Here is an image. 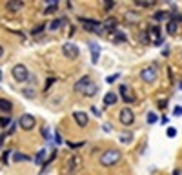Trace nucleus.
<instances>
[{"mask_svg": "<svg viewBox=\"0 0 182 175\" xmlns=\"http://www.w3.org/2000/svg\"><path fill=\"white\" fill-rule=\"evenodd\" d=\"M75 91L80 93V95H86V97H91V95H95V93L98 91V86L91 80V77L86 75V77H82L80 80H76Z\"/></svg>", "mask_w": 182, "mask_h": 175, "instance_id": "f257e3e1", "label": "nucleus"}, {"mask_svg": "<svg viewBox=\"0 0 182 175\" xmlns=\"http://www.w3.org/2000/svg\"><path fill=\"white\" fill-rule=\"evenodd\" d=\"M120 159H122V152L120 150H115V148H109V150H106L104 153L100 155L98 162H100V166H104V168H111V166L118 164Z\"/></svg>", "mask_w": 182, "mask_h": 175, "instance_id": "f03ea898", "label": "nucleus"}, {"mask_svg": "<svg viewBox=\"0 0 182 175\" xmlns=\"http://www.w3.org/2000/svg\"><path fill=\"white\" fill-rule=\"evenodd\" d=\"M80 168H82V157H80V155H71V157L66 161L64 172H66V175H75Z\"/></svg>", "mask_w": 182, "mask_h": 175, "instance_id": "7ed1b4c3", "label": "nucleus"}, {"mask_svg": "<svg viewBox=\"0 0 182 175\" xmlns=\"http://www.w3.org/2000/svg\"><path fill=\"white\" fill-rule=\"evenodd\" d=\"M11 75H13V79H15L18 84L27 82V79H29V71H27V68H26L24 64L13 66V68H11Z\"/></svg>", "mask_w": 182, "mask_h": 175, "instance_id": "20e7f679", "label": "nucleus"}, {"mask_svg": "<svg viewBox=\"0 0 182 175\" xmlns=\"http://www.w3.org/2000/svg\"><path fill=\"white\" fill-rule=\"evenodd\" d=\"M157 77H159V71H157V66H155V64L146 66V68L140 71V79H142V82H146V84H153L157 80Z\"/></svg>", "mask_w": 182, "mask_h": 175, "instance_id": "39448f33", "label": "nucleus"}, {"mask_svg": "<svg viewBox=\"0 0 182 175\" xmlns=\"http://www.w3.org/2000/svg\"><path fill=\"white\" fill-rule=\"evenodd\" d=\"M118 121H120L122 126H126V128L133 126V122H135V113H133V110H131V108H122L120 113H118Z\"/></svg>", "mask_w": 182, "mask_h": 175, "instance_id": "423d86ee", "label": "nucleus"}, {"mask_svg": "<svg viewBox=\"0 0 182 175\" xmlns=\"http://www.w3.org/2000/svg\"><path fill=\"white\" fill-rule=\"evenodd\" d=\"M62 55L66 59H69V60H75L76 57L80 55V49L73 42H66V44H62Z\"/></svg>", "mask_w": 182, "mask_h": 175, "instance_id": "0eeeda50", "label": "nucleus"}, {"mask_svg": "<svg viewBox=\"0 0 182 175\" xmlns=\"http://www.w3.org/2000/svg\"><path fill=\"white\" fill-rule=\"evenodd\" d=\"M80 20V24L86 28L87 31H91V33H96V35H102L104 33V26L100 24V22H95V20H89V18H78Z\"/></svg>", "mask_w": 182, "mask_h": 175, "instance_id": "6e6552de", "label": "nucleus"}, {"mask_svg": "<svg viewBox=\"0 0 182 175\" xmlns=\"http://www.w3.org/2000/svg\"><path fill=\"white\" fill-rule=\"evenodd\" d=\"M18 126H20L24 131H31L33 128L37 126V119L29 113H24L20 119H18Z\"/></svg>", "mask_w": 182, "mask_h": 175, "instance_id": "1a4fd4ad", "label": "nucleus"}, {"mask_svg": "<svg viewBox=\"0 0 182 175\" xmlns=\"http://www.w3.org/2000/svg\"><path fill=\"white\" fill-rule=\"evenodd\" d=\"M73 119H75V122L80 126V128H86L87 122H89V117H87V113H84V111H75L73 113Z\"/></svg>", "mask_w": 182, "mask_h": 175, "instance_id": "9d476101", "label": "nucleus"}, {"mask_svg": "<svg viewBox=\"0 0 182 175\" xmlns=\"http://www.w3.org/2000/svg\"><path fill=\"white\" fill-rule=\"evenodd\" d=\"M22 8H24V2L22 0H9V2H6V9L11 11V13H17Z\"/></svg>", "mask_w": 182, "mask_h": 175, "instance_id": "9b49d317", "label": "nucleus"}, {"mask_svg": "<svg viewBox=\"0 0 182 175\" xmlns=\"http://www.w3.org/2000/svg\"><path fill=\"white\" fill-rule=\"evenodd\" d=\"M120 97L124 99V102H126V104L135 102V97H131V95H129V88L126 86V84H122V86H120Z\"/></svg>", "mask_w": 182, "mask_h": 175, "instance_id": "f8f14e48", "label": "nucleus"}, {"mask_svg": "<svg viewBox=\"0 0 182 175\" xmlns=\"http://www.w3.org/2000/svg\"><path fill=\"white\" fill-rule=\"evenodd\" d=\"M66 26V18L62 17V18H57V20H53L49 26H47V29L49 31H57V29H60V28H64Z\"/></svg>", "mask_w": 182, "mask_h": 175, "instance_id": "ddd939ff", "label": "nucleus"}, {"mask_svg": "<svg viewBox=\"0 0 182 175\" xmlns=\"http://www.w3.org/2000/svg\"><path fill=\"white\" fill-rule=\"evenodd\" d=\"M150 37L151 39H153V42H155V44H160V28H159V26H153V28H150Z\"/></svg>", "mask_w": 182, "mask_h": 175, "instance_id": "4468645a", "label": "nucleus"}, {"mask_svg": "<svg viewBox=\"0 0 182 175\" xmlns=\"http://www.w3.org/2000/svg\"><path fill=\"white\" fill-rule=\"evenodd\" d=\"M11 110H13V104L7 99H0V111L7 115V113H11Z\"/></svg>", "mask_w": 182, "mask_h": 175, "instance_id": "2eb2a0df", "label": "nucleus"}, {"mask_svg": "<svg viewBox=\"0 0 182 175\" xmlns=\"http://www.w3.org/2000/svg\"><path fill=\"white\" fill-rule=\"evenodd\" d=\"M117 93H113V91H109L106 93V97H104V106H113V104L117 102Z\"/></svg>", "mask_w": 182, "mask_h": 175, "instance_id": "dca6fc26", "label": "nucleus"}, {"mask_svg": "<svg viewBox=\"0 0 182 175\" xmlns=\"http://www.w3.org/2000/svg\"><path fill=\"white\" fill-rule=\"evenodd\" d=\"M46 4H47V6H46V15H47V13H53L55 9H57V8H58V4H60V2H58V0H49V2H46Z\"/></svg>", "mask_w": 182, "mask_h": 175, "instance_id": "f3484780", "label": "nucleus"}, {"mask_svg": "<svg viewBox=\"0 0 182 175\" xmlns=\"http://www.w3.org/2000/svg\"><path fill=\"white\" fill-rule=\"evenodd\" d=\"M177 29H179V24H177L175 20H170V22H168V26H166L168 35H175V33H177Z\"/></svg>", "mask_w": 182, "mask_h": 175, "instance_id": "a211bd4d", "label": "nucleus"}, {"mask_svg": "<svg viewBox=\"0 0 182 175\" xmlns=\"http://www.w3.org/2000/svg\"><path fill=\"white\" fill-rule=\"evenodd\" d=\"M29 161V157L24 153H18V152H15L13 153V162H27Z\"/></svg>", "mask_w": 182, "mask_h": 175, "instance_id": "6ab92c4d", "label": "nucleus"}, {"mask_svg": "<svg viewBox=\"0 0 182 175\" xmlns=\"http://www.w3.org/2000/svg\"><path fill=\"white\" fill-rule=\"evenodd\" d=\"M118 141H120L122 144H129V142L133 141V133H131V131H126V133H122L118 137Z\"/></svg>", "mask_w": 182, "mask_h": 175, "instance_id": "aec40b11", "label": "nucleus"}, {"mask_svg": "<svg viewBox=\"0 0 182 175\" xmlns=\"http://www.w3.org/2000/svg\"><path fill=\"white\" fill-rule=\"evenodd\" d=\"M89 49H91V53H93V62L98 60V55H100V48H98V44H89Z\"/></svg>", "mask_w": 182, "mask_h": 175, "instance_id": "412c9836", "label": "nucleus"}, {"mask_svg": "<svg viewBox=\"0 0 182 175\" xmlns=\"http://www.w3.org/2000/svg\"><path fill=\"white\" fill-rule=\"evenodd\" d=\"M153 18H155L157 22H162V20L168 18V13H166V11H157V13L153 15Z\"/></svg>", "mask_w": 182, "mask_h": 175, "instance_id": "4be33fe9", "label": "nucleus"}, {"mask_svg": "<svg viewBox=\"0 0 182 175\" xmlns=\"http://www.w3.org/2000/svg\"><path fill=\"white\" fill-rule=\"evenodd\" d=\"M135 4L140 6V8H150V6L155 4V2H153V0H135Z\"/></svg>", "mask_w": 182, "mask_h": 175, "instance_id": "5701e85b", "label": "nucleus"}, {"mask_svg": "<svg viewBox=\"0 0 182 175\" xmlns=\"http://www.w3.org/2000/svg\"><path fill=\"white\" fill-rule=\"evenodd\" d=\"M44 157H46V150H40V152L37 153V157H35V164H42Z\"/></svg>", "mask_w": 182, "mask_h": 175, "instance_id": "b1692460", "label": "nucleus"}, {"mask_svg": "<svg viewBox=\"0 0 182 175\" xmlns=\"http://www.w3.org/2000/svg\"><path fill=\"white\" fill-rule=\"evenodd\" d=\"M11 124V119L7 115H4V117H0V128H7Z\"/></svg>", "mask_w": 182, "mask_h": 175, "instance_id": "393cba45", "label": "nucleus"}, {"mask_svg": "<svg viewBox=\"0 0 182 175\" xmlns=\"http://www.w3.org/2000/svg\"><path fill=\"white\" fill-rule=\"evenodd\" d=\"M44 29H46V24H38L37 28H33L31 29V35H40Z\"/></svg>", "mask_w": 182, "mask_h": 175, "instance_id": "a878e982", "label": "nucleus"}, {"mask_svg": "<svg viewBox=\"0 0 182 175\" xmlns=\"http://www.w3.org/2000/svg\"><path fill=\"white\" fill-rule=\"evenodd\" d=\"M155 122H157V113L150 111V113H148V124H155Z\"/></svg>", "mask_w": 182, "mask_h": 175, "instance_id": "bb28decb", "label": "nucleus"}, {"mask_svg": "<svg viewBox=\"0 0 182 175\" xmlns=\"http://www.w3.org/2000/svg\"><path fill=\"white\" fill-rule=\"evenodd\" d=\"M24 97H27V99H35V90H31V88L24 90Z\"/></svg>", "mask_w": 182, "mask_h": 175, "instance_id": "cd10ccee", "label": "nucleus"}, {"mask_svg": "<svg viewBox=\"0 0 182 175\" xmlns=\"http://www.w3.org/2000/svg\"><path fill=\"white\" fill-rule=\"evenodd\" d=\"M115 4H117V2H113V0H107V2H104V9H106V11L113 9V8H115Z\"/></svg>", "mask_w": 182, "mask_h": 175, "instance_id": "c85d7f7f", "label": "nucleus"}, {"mask_svg": "<svg viewBox=\"0 0 182 175\" xmlns=\"http://www.w3.org/2000/svg\"><path fill=\"white\" fill-rule=\"evenodd\" d=\"M166 133H168V137H170V139H173V137L177 135V130H175V128H168V131H166Z\"/></svg>", "mask_w": 182, "mask_h": 175, "instance_id": "c756f323", "label": "nucleus"}, {"mask_svg": "<svg viewBox=\"0 0 182 175\" xmlns=\"http://www.w3.org/2000/svg\"><path fill=\"white\" fill-rule=\"evenodd\" d=\"M126 17H128L129 22H137V13L133 15V13H126Z\"/></svg>", "mask_w": 182, "mask_h": 175, "instance_id": "7c9ffc66", "label": "nucleus"}, {"mask_svg": "<svg viewBox=\"0 0 182 175\" xmlns=\"http://www.w3.org/2000/svg\"><path fill=\"white\" fill-rule=\"evenodd\" d=\"M118 77H120L118 73H115V75H111V77H107V82H115V80H117Z\"/></svg>", "mask_w": 182, "mask_h": 175, "instance_id": "2f4dec72", "label": "nucleus"}, {"mask_svg": "<svg viewBox=\"0 0 182 175\" xmlns=\"http://www.w3.org/2000/svg\"><path fill=\"white\" fill-rule=\"evenodd\" d=\"M173 113L177 115V117H180V115H182V106H179V108H175V110H173Z\"/></svg>", "mask_w": 182, "mask_h": 175, "instance_id": "473e14b6", "label": "nucleus"}, {"mask_svg": "<svg viewBox=\"0 0 182 175\" xmlns=\"http://www.w3.org/2000/svg\"><path fill=\"white\" fill-rule=\"evenodd\" d=\"M82 144H84V142H76V144L75 142H69V148H80Z\"/></svg>", "mask_w": 182, "mask_h": 175, "instance_id": "72a5a7b5", "label": "nucleus"}, {"mask_svg": "<svg viewBox=\"0 0 182 175\" xmlns=\"http://www.w3.org/2000/svg\"><path fill=\"white\" fill-rule=\"evenodd\" d=\"M160 124H162V126H164V124H168V117H162V119H160Z\"/></svg>", "mask_w": 182, "mask_h": 175, "instance_id": "f704fd0d", "label": "nucleus"}, {"mask_svg": "<svg viewBox=\"0 0 182 175\" xmlns=\"http://www.w3.org/2000/svg\"><path fill=\"white\" fill-rule=\"evenodd\" d=\"M2 55H4V46L0 44V57H2Z\"/></svg>", "mask_w": 182, "mask_h": 175, "instance_id": "c9c22d12", "label": "nucleus"}, {"mask_svg": "<svg viewBox=\"0 0 182 175\" xmlns=\"http://www.w3.org/2000/svg\"><path fill=\"white\" fill-rule=\"evenodd\" d=\"M0 80H2V69H0Z\"/></svg>", "mask_w": 182, "mask_h": 175, "instance_id": "e433bc0d", "label": "nucleus"}, {"mask_svg": "<svg viewBox=\"0 0 182 175\" xmlns=\"http://www.w3.org/2000/svg\"><path fill=\"white\" fill-rule=\"evenodd\" d=\"M180 88H182V86H180Z\"/></svg>", "mask_w": 182, "mask_h": 175, "instance_id": "4c0bfd02", "label": "nucleus"}]
</instances>
